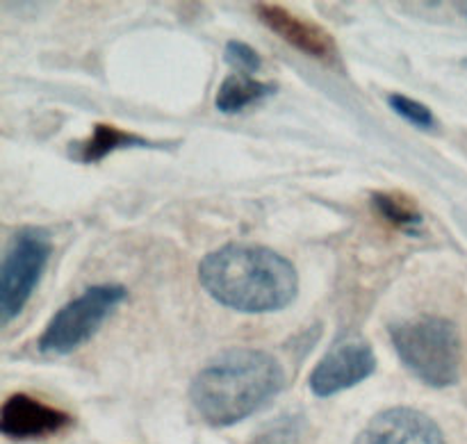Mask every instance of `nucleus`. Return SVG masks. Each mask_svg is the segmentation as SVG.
Instances as JSON below:
<instances>
[{"mask_svg":"<svg viewBox=\"0 0 467 444\" xmlns=\"http://www.w3.org/2000/svg\"><path fill=\"white\" fill-rule=\"evenodd\" d=\"M199 281L214 301L237 313H278L296 299L295 264L267 246L226 244L205 255Z\"/></svg>","mask_w":467,"mask_h":444,"instance_id":"nucleus-1","label":"nucleus"},{"mask_svg":"<svg viewBox=\"0 0 467 444\" xmlns=\"http://www.w3.org/2000/svg\"><path fill=\"white\" fill-rule=\"evenodd\" d=\"M283 387L285 372L274 356L258 349H231L196 374L190 399L205 422L222 429L258 413Z\"/></svg>","mask_w":467,"mask_h":444,"instance_id":"nucleus-2","label":"nucleus"},{"mask_svg":"<svg viewBox=\"0 0 467 444\" xmlns=\"http://www.w3.org/2000/svg\"><path fill=\"white\" fill-rule=\"evenodd\" d=\"M390 340L401 363L431 387H450L461 377V336L442 317H418L390 326Z\"/></svg>","mask_w":467,"mask_h":444,"instance_id":"nucleus-3","label":"nucleus"},{"mask_svg":"<svg viewBox=\"0 0 467 444\" xmlns=\"http://www.w3.org/2000/svg\"><path fill=\"white\" fill-rule=\"evenodd\" d=\"M128 299V290L117 283L87 287L80 296L53 315L39 337V351L46 356H68L91 340L105 319Z\"/></svg>","mask_w":467,"mask_h":444,"instance_id":"nucleus-4","label":"nucleus"},{"mask_svg":"<svg viewBox=\"0 0 467 444\" xmlns=\"http://www.w3.org/2000/svg\"><path fill=\"white\" fill-rule=\"evenodd\" d=\"M50 255L53 240L48 231L27 226L14 232L0 264V322L9 324L21 315L48 267Z\"/></svg>","mask_w":467,"mask_h":444,"instance_id":"nucleus-5","label":"nucleus"},{"mask_svg":"<svg viewBox=\"0 0 467 444\" xmlns=\"http://www.w3.org/2000/svg\"><path fill=\"white\" fill-rule=\"evenodd\" d=\"M374 372L377 354L372 346L365 340H342L310 372L308 387L315 397L327 399L368 381Z\"/></svg>","mask_w":467,"mask_h":444,"instance_id":"nucleus-6","label":"nucleus"},{"mask_svg":"<svg viewBox=\"0 0 467 444\" xmlns=\"http://www.w3.org/2000/svg\"><path fill=\"white\" fill-rule=\"evenodd\" d=\"M71 415L27 395H12L0 408V433L9 440H36L71 427Z\"/></svg>","mask_w":467,"mask_h":444,"instance_id":"nucleus-7","label":"nucleus"},{"mask_svg":"<svg viewBox=\"0 0 467 444\" xmlns=\"http://www.w3.org/2000/svg\"><path fill=\"white\" fill-rule=\"evenodd\" d=\"M254 12L274 35H278L283 41L299 48L301 53L324 59V62H336L337 59L336 39L317 23L296 16L290 9L272 3H258Z\"/></svg>","mask_w":467,"mask_h":444,"instance_id":"nucleus-8","label":"nucleus"},{"mask_svg":"<svg viewBox=\"0 0 467 444\" xmlns=\"http://www.w3.org/2000/svg\"><path fill=\"white\" fill-rule=\"evenodd\" d=\"M354 444H445L429 415L415 408H390L369 419Z\"/></svg>","mask_w":467,"mask_h":444,"instance_id":"nucleus-9","label":"nucleus"},{"mask_svg":"<svg viewBox=\"0 0 467 444\" xmlns=\"http://www.w3.org/2000/svg\"><path fill=\"white\" fill-rule=\"evenodd\" d=\"M146 146H153L144 137L135 135V132L121 130L117 126H108V123H99L91 132L89 139L80 141V144L71 146V155L80 162H100L103 158H108L114 150L123 149H146Z\"/></svg>","mask_w":467,"mask_h":444,"instance_id":"nucleus-10","label":"nucleus"},{"mask_svg":"<svg viewBox=\"0 0 467 444\" xmlns=\"http://www.w3.org/2000/svg\"><path fill=\"white\" fill-rule=\"evenodd\" d=\"M274 91H276V87L272 82H260L249 76H242V73H233V76H228L219 85L217 96H214V105H217L219 112L237 114L249 108V105L272 96Z\"/></svg>","mask_w":467,"mask_h":444,"instance_id":"nucleus-11","label":"nucleus"},{"mask_svg":"<svg viewBox=\"0 0 467 444\" xmlns=\"http://www.w3.org/2000/svg\"><path fill=\"white\" fill-rule=\"evenodd\" d=\"M372 205L383 219L395 223L397 228H404V231H415L422 223V214L409 201L397 194H374Z\"/></svg>","mask_w":467,"mask_h":444,"instance_id":"nucleus-12","label":"nucleus"},{"mask_svg":"<svg viewBox=\"0 0 467 444\" xmlns=\"http://www.w3.org/2000/svg\"><path fill=\"white\" fill-rule=\"evenodd\" d=\"M301 429H304V419L285 415L276 422H269L249 444H296L301 438Z\"/></svg>","mask_w":467,"mask_h":444,"instance_id":"nucleus-13","label":"nucleus"},{"mask_svg":"<svg viewBox=\"0 0 467 444\" xmlns=\"http://www.w3.org/2000/svg\"><path fill=\"white\" fill-rule=\"evenodd\" d=\"M388 105L392 108V112H397L401 119L413 123V126L427 128V130L436 126V117H433L431 109H429L424 103H420V100L410 98V96L390 94L388 96Z\"/></svg>","mask_w":467,"mask_h":444,"instance_id":"nucleus-14","label":"nucleus"},{"mask_svg":"<svg viewBox=\"0 0 467 444\" xmlns=\"http://www.w3.org/2000/svg\"><path fill=\"white\" fill-rule=\"evenodd\" d=\"M226 62L231 64L233 68L242 73V76H249V73H255L260 67H263V57L255 53V48H251L244 41H228L226 53H223Z\"/></svg>","mask_w":467,"mask_h":444,"instance_id":"nucleus-15","label":"nucleus"},{"mask_svg":"<svg viewBox=\"0 0 467 444\" xmlns=\"http://www.w3.org/2000/svg\"><path fill=\"white\" fill-rule=\"evenodd\" d=\"M465 16H467V5H465Z\"/></svg>","mask_w":467,"mask_h":444,"instance_id":"nucleus-16","label":"nucleus"}]
</instances>
